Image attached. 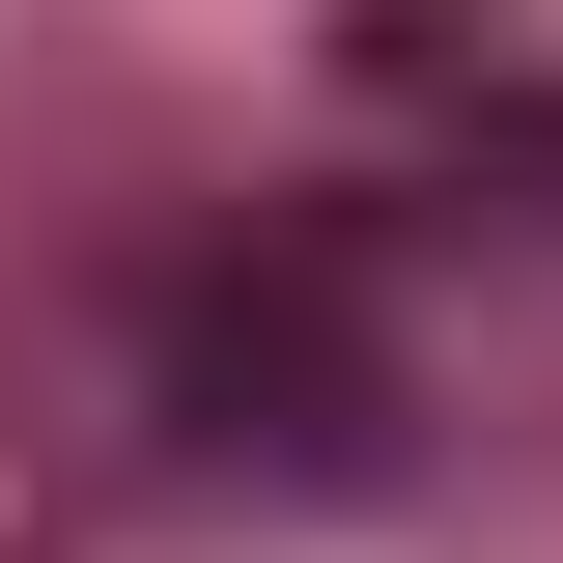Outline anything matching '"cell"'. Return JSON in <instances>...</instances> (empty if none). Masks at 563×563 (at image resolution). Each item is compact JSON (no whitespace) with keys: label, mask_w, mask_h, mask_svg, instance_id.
<instances>
[]
</instances>
